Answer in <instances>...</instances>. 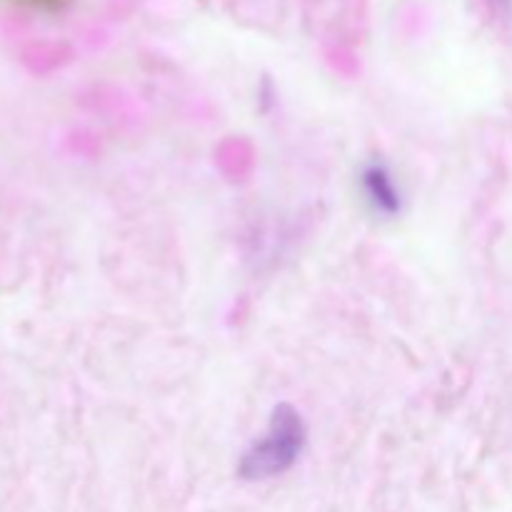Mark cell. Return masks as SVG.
<instances>
[{
  "mask_svg": "<svg viewBox=\"0 0 512 512\" xmlns=\"http://www.w3.org/2000/svg\"><path fill=\"white\" fill-rule=\"evenodd\" d=\"M363 190L378 213H395L400 208V190L395 188L393 175L380 163H373L363 173Z\"/></svg>",
  "mask_w": 512,
  "mask_h": 512,
  "instance_id": "2",
  "label": "cell"
},
{
  "mask_svg": "<svg viewBox=\"0 0 512 512\" xmlns=\"http://www.w3.org/2000/svg\"><path fill=\"white\" fill-rule=\"evenodd\" d=\"M305 443V425L288 405H280L268 430L250 445L240 463V475L248 480H268L285 473L298 460Z\"/></svg>",
  "mask_w": 512,
  "mask_h": 512,
  "instance_id": "1",
  "label": "cell"
}]
</instances>
